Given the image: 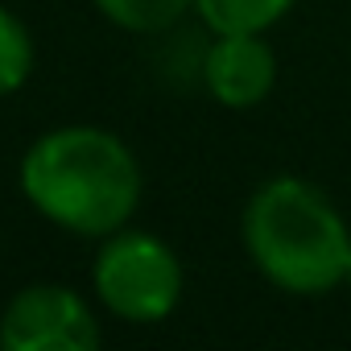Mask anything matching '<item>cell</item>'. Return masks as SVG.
Instances as JSON below:
<instances>
[{"label":"cell","mask_w":351,"mask_h":351,"mask_svg":"<svg viewBox=\"0 0 351 351\" xmlns=\"http://www.w3.org/2000/svg\"><path fill=\"white\" fill-rule=\"evenodd\" d=\"M17 186L25 203L54 228L104 240L141 207V165L136 153L108 128L62 124L42 132L17 169Z\"/></svg>","instance_id":"cell-1"},{"label":"cell","mask_w":351,"mask_h":351,"mask_svg":"<svg viewBox=\"0 0 351 351\" xmlns=\"http://www.w3.org/2000/svg\"><path fill=\"white\" fill-rule=\"evenodd\" d=\"M244 252L256 273L293 298H322L343 285L351 232L343 211L298 173L265 178L240 219Z\"/></svg>","instance_id":"cell-2"},{"label":"cell","mask_w":351,"mask_h":351,"mask_svg":"<svg viewBox=\"0 0 351 351\" xmlns=\"http://www.w3.org/2000/svg\"><path fill=\"white\" fill-rule=\"evenodd\" d=\"M91 285L108 314L132 326H157L182 302L186 273L161 236L120 228L104 236L91 261Z\"/></svg>","instance_id":"cell-3"},{"label":"cell","mask_w":351,"mask_h":351,"mask_svg":"<svg viewBox=\"0 0 351 351\" xmlns=\"http://www.w3.org/2000/svg\"><path fill=\"white\" fill-rule=\"evenodd\" d=\"M99 343V318L71 285H25L0 314V351H95Z\"/></svg>","instance_id":"cell-4"},{"label":"cell","mask_w":351,"mask_h":351,"mask_svg":"<svg viewBox=\"0 0 351 351\" xmlns=\"http://www.w3.org/2000/svg\"><path fill=\"white\" fill-rule=\"evenodd\" d=\"M203 87L232 112L265 104L277 87V54L265 34H215L203 54Z\"/></svg>","instance_id":"cell-5"},{"label":"cell","mask_w":351,"mask_h":351,"mask_svg":"<svg viewBox=\"0 0 351 351\" xmlns=\"http://www.w3.org/2000/svg\"><path fill=\"white\" fill-rule=\"evenodd\" d=\"M298 0H195V13L211 34H269Z\"/></svg>","instance_id":"cell-6"},{"label":"cell","mask_w":351,"mask_h":351,"mask_svg":"<svg viewBox=\"0 0 351 351\" xmlns=\"http://www.w3.org/2000/svg\"><path fill=\"white\" fill-rule=\"evenodd\" d=\"M91 5L124 34H165L195 9V0H91Z\"/></svg>","instance_id":"cell-7"},{"label":"cell","mask_w":351,"mask_h":351,"mask_svg":"<svg viewBox=\"0 0 351 351\" xmlns=\"http://www.w3.org/2000/svg\"><path fill=\"white\" fill-rule=\"evenodd\" d=\"M34 75V38L25 21L0 5V99L17 95Z\"/></svg>","instance_id":"cell-8"},{"label":"cell","mask_w":351,"mask_h":351,"mask_svg":"<svg viewBox=\"0 0 351 351\" xmlns=\"http://www.w3.org/2000/svg\"><path fill=\"white\" fill-rule=\"evenodd\" d=\"M343 285L351 289V252H347V273H343Z\"/></svg>","instance_id":"cell-9"}]
</instances>
